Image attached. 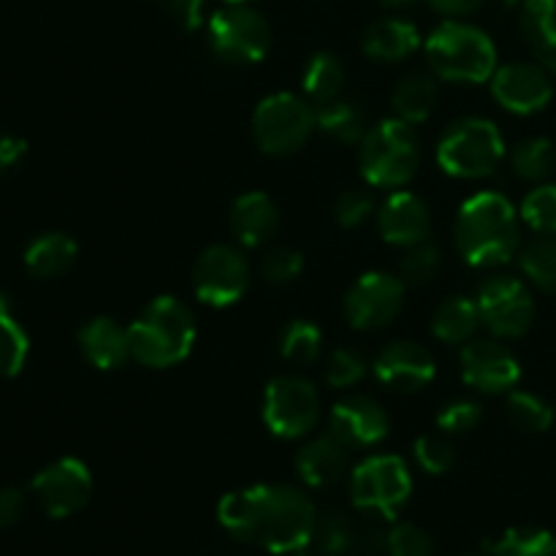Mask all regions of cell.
<instances>
[{
  "mask_svg": "<svg viewBox=\"0 0 556 556\" xmlns=\"http://www.w3.org/2000/svg\"><path fill=\"white\" fill-rule=\"evenodd\" d=\"M375 212V201L367 190L351 188L345 193H340L334 204V220L342 228H358L369 215Z\"/></svg>",
  "mask_w": 556,
  "mask_h": 556,
  "instance_id": "43",
  "label": "cell"
},
{
  "mask_svg": "<svg viewBox=\"0 0 556 556\" xmlns=\"http://www.w3.org/2000/svg\"><path fill=\"white\" fill-rule=\"evenodd\" d=\"M329 427L348 448H369L389 434V416L369 396H345L331 410Z\"/></svg>",
  "mask_w": 556,
  "mask_h": 556,
  "instance_id": "18",
  "label": "cell"
},
{
  "mask_svg": "<svg viewBox=\"0 0 556 556\" xmlns=\"http://www.w3.org/2000/svg\"><path fill=\"white\" fill-rule=\"evenodd\" d=\"M79 348L92 367L117 369L130 358L128 329H123L114 318H92L81 326Z\"/></svg>",
  "mask_w": 556,
  "mask_h": 556,
  "instance_id": "22",
  "label": "cell"
},
{
  "mask_svg": "<svg viewBox=\"0 0 556 556\" xmlns=\"http://www.w3.org/2000/svg\"><path fill=\"white\" fill-rule=\"evenodd\" d=\"M33 494H36L43 514L52 516V519H68L90 503L92 476L85 462L63 456L33 478Z\"/></svg>",
  "mask_w": 556,
  "mask_h": 556,
  "instance_id": "14",
  "label": "cell"
},
{
  "mask_svg": "<svg viewBox=\"0 0 556 556\" xmlns=\"http://www.w3.org/2000/svg\"><path fill=\"white\" fill-rule=\"evenodd\" d=\"M521 271L535 288L556 293V237L541 233L535 242L521 250Z\"/></svg>",
  "mask_w": 556,
  "mask_h": 556,
  "instance_id": "32",
  "label": "cell"
},
{
  "mask_svg": "<svg viewBox=\"0 0 556 556\" xmlns=\"http://www.w3.org/2000/svg\"><path fill=\"white\" fill-rule=\"evenodd\" d=\"M27 353H30V337L11 315L5 293H0V378H16L25 369Z\"/></svg>",
  "mask_w": 556,
  "mask_h": 556,
  "instance_id": "28",
  "label": "cell"
},
{
  "mask_svg": "<svg viewBox=\"0 0 556 556\" xmlns=\"http://www.w3.org/2000/svg\"><path fill=\"white\" fill-rule=\"evenodd\" d=\"M182 30H195L204 22V0H157Z\"/></svg>",
  "mask_w": 556,
  "mask_h": 556,
  "instance_id": "45",
  "label": "cell"
},
{
  "mask_svg": "<svg viewBox=\"0 0 556 556\" xmlns=\"http://www.w3.org/2000/svg\"><path fill=\"white\" fill-rule=\"evenodd\" d=\"M318 117V128L324 130L329 139L340 141V144H356L367 134V123H364V112L348 98H334L329 103H320L315 109Z\"/></svg>",
  "mask_w": 556,
  "mask_h": 556,
  "instance_id": "27",
  "label": "cell"
},
{
  "mask_svg": "<svg viewBox=\"0 0 556 556\" xmlns=\"http://www.w3.org/2000/svg\"><path fill=\"white\" fill-rule=\"evenodd\" d=\"M210 47L226 63H261L271 49V27L248 3H226L210 16Z\"/></svg>",
  "mask_w": 556,
  "mask_h": 556,
  "instance_id": "8",
  "label": "cell"
},
{
  "mask_svg": "<svg viewBox=\"0 0 556 556\" xmlns=\"http://www.w3.org/2000/svg\"><path fill=\"white\" fill-rule=\"evenodd\" d=\"M217 519L228 535L248 546L293 554L313 543L318 514L302 489L261 483L226 494L217 505Z\"/></svg>",
  "mask_w": 556,
  "mask_h": 556,
  "instance_id": "1",
  "label": "cell"
},
{
  "mask_svg": "<svg viewBox=\"0 0 556 556\" xmlns=\"http://www.w3.org/2000/svg\"><path fill=\"white\" fill-rule=\"evenodd\" d=\"M356 527L342 510H326L315 521L313 541L324 556H351L356 543Z\"/></svg>",
  "mask_w": 556,
  "mask_h": 556,
  "instance_id": "34",
  "label": "cell"
},
{
  "mask_svg": "<svg viewBox=\"0 0 556 556\" xmlns=\"http://www.w3.org/2000/svg\"><path fill=\"white\" fill-rule=\"evenodd\" d=\"M378 223L386 242L396 244V248H413V244L427 242V233L432 228L427 204L410 190L391 193L380 206Z\"/></svg>",
  "mask_w": 556,
  "mask_h": 556,
  "instance_id": "19",
  "label": "cell"
},
{
  "mask_svg": "<svg viewBox=\"0 0 556 556\" xmlns=\"http://www.w3.org/2000/svg\"><path fill=\"white\" fill-rule=\"evenodd\" d=\"M304 269V258L296 248H288V244H280V248H271L269 253L261 261V275H264L266 282L271 286H288V282L296 280Z\"/></svg>",
  "mask_w": 556,
  "mask_h": 556,
  "instance_id": "40",
  "label": "cell"
},
{
  "mask_svg": "<svg viewBox=\"0 0 556 556\" xmlns=\"http://www.w3.org/2000/svg\"><path fill=\"white\" fill-rule=\"evenodd\" d=\"M389 556H434V541L427 530L418 525H396L386 532Z\"/></svg>",
  "mask_w": 556,
  "mask_h": 556,
  "instance_id": "41",
  "label": "cell"
},
{
  "mask_svg": "<svg viewBox=\"0 0 556 556\" xmlns=\"http://www.w3.org/2000/svg\"><path fill=\"white\" fill-rule=\"evenodd\" d=\"M318 128L315 106L296 92H275L255 106L253 136L266 155H293Z\"/></svg>",
  "mask_w": 556,
  "mask_h": 556,
  "instance_id": "7",
  "label": "cell"
},
{
  "mask_svg": "<svg viewBox=\"0 0 556 556\" xmlns=\"http://www.w3.org/2000/svg\"><path fill=\"white\" fill-rule=\"evenodd\" d=\"M299 556H309V554H299Z\"/></svg>",
  "mask_w": 556,
  "mask_h": 556,
  "instance_id": "52",
  "label": "cell"
},
{
  "mask_svg": "<svg viewBox=\"0 0 556 556\" xmlns=\"http://www.w3.org/2000/svg\"><path fill=\"white\" fill-rule=\"evenodd\" d=\"M481 326L478 304L467 296H448L432 315V334L445 345H465Z\"/></svg>",
  "mask_w": 556,
  "mask_h": 556,
  "instance_id": "25",
  "label": "cell"
},
{
  "mask_svg": "<svg viewBox=\"0 0 556 556\" xmlns=\"http://www.w3.org/2000/svg\"><path fill=\"white\" fill-rule=\"evenodd\" d=\"M389 5H405V3H413V0H386Z\"/></svg>",
  "mask_w": 556,
  "mask_h": 556,
  "instance_id": "50",
  "label": "cell"
},
{
  "mask_svg": "<svg viewBox=\"0 0 556 556\" xmlns=\"http://www.w3.org/2000/svg\"><path fill=\"white\" fill-rule=\"evenodd\" d=\"M541 63H543V68L548 71V74H554V76H556V49H554V52L543 54V58H541Z\"/></svg>",
  "mask_w": 556,
  "mask_h": 556,
  "instance_id": "49",
  "label": "cell"
},
{
  "mask_svg": "<svg viewBox=\"0 0 556 556\" xmlns=\"http://www.w3.org/2000/svg\"><path fill=\"white\" fill-rule=\"evenodd\" d=\"M320 418V396L309 380L296 375L275 378L264 391V424L282 440L304 438Z\"/></svg>",
  "mask_w": 556,
  "mask_h": 556,
  "instance_id": "10",
  "label": "cell"
},
{
  "mask_svg": "<svg viewBox=\"0 0 556 556\" xmlns=\"http://www.w3.org/2000/svg\"><path fill=\"white\" fill-rule=\"evenodd\" d=\"M280 226L277 204L266 193H244L231 206V231L244 248H261L275 237Z\"/></svg>",
  "mask_w": 556,
  "mask_h": 556,
  "instance_id": "21",
  "label": "cell"
},
{
  "mask_svg": "<svg viewBox=\"0 0 556 556\" xmlns=\"http://www.w3.org/2000/svg\"><path fill=\"white\" fill-rule=\"evenodd\" d=\"M505 413H508V421L527 434H543L554 424L552 405L530 391H510Z\"/></svg>",
  "mask_w": 556,
  "mask_h": 556,
  "instance_id": "33",
  "label": "cell"
},
{
  "mask_svg": "<svg viewBox=\"0 0 556 556\" xmlns=\"http://www.w3.org/2000/svg\"><path fill=\"white\" fill-rule=\"evenodd\" d=\"M427 58L434 76L456 85H481L497 71V49L492 38L467 22H443L427 38Z\"/></svg>",
  "mask_w": 556,
  "mask_h": 556,
  "instance_id": "4",
  "label": "cell"
},
{
  "mask_svg": "<svg viewBox=\"0 0 556 556\" xmlns=\"http://www.w3.org/2000/svg\"><path fill=\"white\" fill-rule=\"evenodd\" d=\"M405 280L386 271H367L345 296V315L353 329L378 331L389 326L405 307Z\"/></svg>",
  "mask_w": 556,
  "mask_h": 556,
  "instance_id": "13",
  "label": "cell"
},
{
  "mask_svg": "<svg viewBox=\"0 0 556 556\" xmlns=\"http://www.w3.org/2000/svg\"><path fill=\"white\" fill-rule=\"evenodd\" d=\"M429 3L445 16H465L476 11L478 5H483V0H429Z\"/></svg>",
  "mask_w": 556,
  "mask_h": 556,
  "instance_id": "48",
  "label": "cell"
},
{
  "mask_svg": "<svg viewBox=\"0 0 556 556\" xmlns=\"http://www.w3.org/2000/svg\"><path fill=\"white\" fill-rule=\"evenodd\" d=\"M510 166H514L516 177L527 179V182H546L556 174V144L543 136L521 141L510 155Z\"/></svg>",
  "mask_w": 556,
  "mask_h": 556,
  "instance_id": "31",
  "label": "cell"
},
{
  "mask_svg": "<svg viewBox=\"0 0 556 556\" xmlns=\"http://www.w3.org/2000/svg\"><path fill=\"white\" fill-rule=\"evenodd\" d=\"M440 269H443V253H440V248L427 242L407 248L405 258L400 264L402 280L407 286H427L440 275Z\"/></svg>",
  "mask_w": 556,
  "mask_h": 556,
  "instance_id": "38",
  "label": "cell"
},
{
  "mask_svg": "<svg viewBox=\"0 0 556 556\" xmlns=\"http://www.w3.org/2000/svg\"><path fill=\"white\" fill-rule=\"evenodd\" d=\"M302 85L309 101L320 106V103H329L334 98H340L342 85H345V68H342V63L334 54L318 52L304 65Z\"/></svg>",
  "mask_w": 556,
  "mask_h": 556,
  "instance_id": "29",
  "label": "cell"
},
{
  "mask_svg": "<svg viewBox=\"0 0 556 556\" xmlns=\"http://www.w3.org/2000/svg\"><path fill=\"white\" fill-rule=\"evenodd\" d=\"M505 157V141L497 125L467 117L451 125L438 144V163L445 174L459 179H481L497 172Z\"/></svg>",
  "mask_w": 556,
  "mask_h": 556,
  "instance_id": "6",
  "label": "cell"
},
{
  "mask_svg": "<svg viewBox=\"0 0 556 556\" xmlns=\"http://www.w3.org/2000/svg\"><path fill=\"white\" fill-rule=\"evenodd\" d=\"M476 304L481 324L503 340H519L535 320V299L530 288L508 275L489 277L478 291Z\"/></svg>",
  "mask_w": 556,
  "mask_h": 556,
  "instance_id": "11",
  "label": "cell"
},
{
  "mask_svg": "<svg viewBox=\"0 0 556 556\" xmlns=\"http://www.w3.org/2000/svg\"><path fill=\"white\" fill-rule=\"evenodd\" d=\"M364 372H367L364 358L356 351H348V348L334 351L329 362H326V380L334 389H351V386H356L364 378Z\"/></svg>",
  "mask_w": 556,
  "mask_h": 556,
  "instance_id": "42",
  "label": "cell"
},
{
  "mask_svg": "<svg viewBox=\"0 0 556 556\" xmlns=\"http://www.w3.org/2000/svg\"><path fill=\"white\" fill-rule=\"evenodd\" d=\"M492 556H556V535L538 527L508 530L494 541Z\"/></svg>",
  "mask_w": 556,
  "mask_h": 556,
  "instance_id": "36",
  "label": "cell"
},
{
  "mask_svg": "<svg viewBox=\"0 0 556 556\" xmlns=\"http://www.w3.org/2000/svg\"><path fill=\"white\" fill-rule=\"evenodd\" d=\"M320 342H324V337H320L318 326L309 324V320H291L282 329L280 353L293 367H309L313 362H318Z\"/></svg>",
  "mask_w": 556,
  "mask_h": 556,
  "instance_id": "35",
  "label": "cell"
},
{
  "mask_svg": "<svg viewBox=\"0 0 556 556\" xmlns=\"http://www.w3.org/2000/svg\"><path fill=\"white\" fill-rule=\"evenodd\" d=\"M521 220L535 233H556V185H538L521 201Z\"/></svg>",
  "mask_w": 556,
  "mask_h": 556,
  "instance_id": "37",
  "label": "cell"
},
{
  "mask_svg": "<svg viewBox=\"0 0 556 556\" xmlns=\"http://www.w3.org/2000/svg\"><path fill=\"white\" fill-rule=\"evenodd\" d=\"M348 445L334 434L315 438L313 443L304 445L296 456V470L302 481L313 489L334 486L348 472Z\"/></svg>",
  "mask_w": 556,
  "mask_h": 556,
  "instance_id": "20",
  "label": "cell"
},
{
  "mask_svg": "<svg viewBox=\"0 0 556 556\" xmlns=\"http://www.w3.org/2000/svg\"><path fill=\"white\" fill-rule=\"evenodd\" d=\"M375 378L386 386L389 391L396 394H413V391H421L424 386H429L434 380V358L418 342H391L383 351L378 353L372 364Z\"/></svg>",
  "mask_w": 556,
  "mask_h": 556,
  "instance_id": "17",
  "label": "cell"
},
{
  "mask_svg": "<svg viewBox=\"0 0 556 556\" xmlns=\"http://www.w3.org/2000/svg\"><path fill=\"white\" fill-rule=\"evenodd\" d=\"M130 358L144 367L166 369L188 358L195 342V318L177 296H157L128 326Z\"/></svg>",
  "mask_w": 556,
  "mask_h": 556,
  "instance_id": "3",
  "label": "cell"
},
{
  "mask_svg": "<svg viewBox=\"0 0 556 556\" xmlns=\"http://www.w3.org/2000/svg\"><path fill=\"white\" fill-rule=\"evenodd\" d=\"M454 237L470 266H500L519 250V212L505 195L478 193L462 204Z\"/></svg>",
  "mask_w": 556,
  "mask_h": 556,
  "instance_id": "2",
  "label": "cell"
},
{
  "mask_svg": "<svg viewBox=\"0 0 556 556\" xmlns=\"http://www.w3.org/2000/svg\"><path fill=\"white\" fill-rule=\"evenodd\" d=\"M76 253H79V248L68 233L49 231L27 244L25 266L33 277H58L74 266Z\"/></svg>",
  "mask_w": 556,
  "mask_h": 556,
  "instance_id": "24",
  "label": "cell"
},
{
  "mask_svg": "<svg viewBox=\"0 0 556 556\" xmlns=\"http://www.w3.org/2000/svg\"><path fill=\"white\" fill-rule=\"evenodd\" d=\"M492 96L514 114H535L554 98L552 76L538 63H508L494 71Z\"/></svg>",
  "mask_w": 556,
  "mask_h": 556,
  "instance_id": "15",
  "label": "cell"
},
{
  "mask_svg": "<svg viewBox=\"0 0 556 556\" xmlns=\"http://www.w3.org/2000/svg\"><path fill=\"white\" fill-rule=\"evenodd\" d=\"M250 286L244 255L228 244H212L193 264V291L210 307H231Z\"/></svg>",
  "mask_w": 556,
  "mask_h": 556,
  "instance_id": "12",
  "label": "cell"
},
{
  "mask_svg": "<svg viewBox=\"0 0 556 556\" xmlns=\"http://www.w3.org/2000/svg\"><path fill=\"white\" fill-rule=\"evenodd\" d=\"M27 141L22 136H0V174H14L25 163Z\"/></svg>",
  "mask_w": 556,
  "mask_h": 556,
  "instance_id": "46",
  "label": "cell"
},
{
  "mask_svg": "<svg viewBox=\"0 0 556 556\" xmlns=\"http://www.w3.org/2000/svg\"><path fill=\"white\" fill-rule=\"evenodd\" d=\"M418 47H421L418 27L413 22L400 20V16H386V20L372 22L364 33V52L380 63H400Z\"/></svg>",
  "mask_w": 556,
  "mask_h": 556,
  "instance_id": "23",
  "label": "cell"
},
{
  "mask_svg": "<svg viewBox=\"0 0 556 556\" xmlns=\"http://www.w3.org/2000/svg\"><path fill=\"white\" fill-rule=\"evenodd\" d=\"M362 174L375 188H402L410 182L421 163V144L407 123L383 119L369 128L358 150Z\"/></svg>",
  "mask_w": 556,
  "mask_h": 556,
  "instance_id": "5",
  "label": "cell"
},
{
  "mask_svg": "<svg viewBox=\"0 0 556 556\" xmlns=\"http://www.w3.org/2000/svg\"><path fill=\"white\" fill-rule=\"evenodd\" d=\"M521 33L538 58L556 49V0H525L521 5Z\"/></svg>",
  "mask_w": 556,
  "mask_h": 556,
  "instance_id": "30",
  "label": "cell"
},
{
  "mask_svg": "<svg viewBox=\"0 0 556 556\" xmlns=\"http://www.w3.org/2000/svg\"><path fill=\"white\" fill-rule=\"evenodd\" d=\"M413 456H416L418 467L429 472V476H443L456 462L454 445L445 438H440V434H421L416 445H413Z\"/></svg>",
  "mask_w": 556,
  "mask_h": 556,
  "instance_id": "39",
  "label": "cell"
},
{
  "mask_svg": "<svg viewBox=\"0 0 556 556\" xmlns=\"http://www.w3.org/2000/svg\"><path fill=\"white\" fill-rule=\"evenodd\" d=\"M462 378L481 394H503L521 380L519 358L500 342H467L462 351Z\"/></svg>",
  "mask_w": 556,
  "mask_h": 556,
  "instance_id": "16",
  "label": "cell"
},
{
  "mask_svg": "<svg viewBox=\"0 0 556 556\" xmlns=\"http://www.w3.org/2000/svg\"><path fill=\"white\" fill-rule=\"evenodd\" d=\"M434 101H438V87H434L432 76L418 74V71L402 76L400 85L394 87V96H391L396 117L407 125L424 123L432 114Z\"/></svg>",
  "mask_w": 556,
  "mask_h": 556,
  "instance_id": "26",
  "label": "cell"
},
{
  "mask_svg": "<svg viewBox=\"0 0 556 556\" xmlns=\"http://www.w3.org/2000/svg\"><path fill=\"white\" fill-rule=\"evenodd\" d=\"M478 424H481V405H476L470 400L451 402V405H445L438 413V427L445 434H465L470 429H476Z\"/></svg>",
  "mask_w": 556,
  "mask_h": 556,
  "instance_id": "44",
  "label": "cell"
},
{
  "mask_svg": "<svg viewBox=\"0 0 556 556\" xmlns=\"http://www.w3.org/2000/svg\"><path fill=\"white\" fill-rule=\"evenodd\" d=\"M223 3H250V0H223Z\"/></svg>",
  "mask_w": 556,
  "mask_h": 556,
  "instance_id": "51",
  "label": "cell"
},
{
  "mask_svg": "<svg viewBox=\"0 0 556 556\" xmlns=\"http://www.w3.org/2000/svg\"><path fill=\"white\" fill-rule=\"evenodd\" d=\"M25 494L20 489H0V530L20 525L22 516H25Z\"/></svg>",
  "mask_w": 556,
  "mask_h": 556,
  "instance_id": "47",
  "label": "cell"
},
{
  "mask_svg": "<svg viewBox=\"0 0 556 556\" xmlns=\"http://www.w3.org/2000/svg\"><path fill=\"white\" fill-rule=\"evenodd\" d=\"M413 478L400 456L380 454L351 472V500L356 508L378 516H396V510L410 500Z\"/></svg>",
  "mask_w": 556,
  "mask_h": 556,
  "instance_id": "9",
  "label": "cell"
}]
</instances>
